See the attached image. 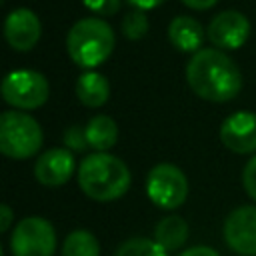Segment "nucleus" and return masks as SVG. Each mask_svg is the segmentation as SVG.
<instances>
[{
	"mask_svg": "<svg viewBox=\"0 0 256 256\" xmlns=\"http://www.w3.org/2000/svg\"><path fill=\"white\" fill-rule=\"evenodd\" d=\"M186 82L192 92L208 102L234 100L242 90V74L236 62L218 48H204L190 56Z\"/></svg>",
	"mask_w": 256,
	"mask_h": 256,
	"instance_id": "f257e3e1",
	"label": "nucleus"
},
{
	"mask_svg": "<svg viewBox=\"0 0 256 256\" xmlns=\"http://www.w3.org/2000/svg\"><path fill=\"white\" fill-rule=\"evenodd\" d=\"M130 170L128 166L106 152L88 154L78 168V186L80 190L96 202H112L122 198L130 188Z\"/></svg>",
	"mask_w": 256,
	"mask_h": 256,
	"instance_id": "f03ea898",
	"label": "nucleus"
},
{
	"mask_svg": "<svg viewBox=\"0 0 256 256\" xmlns=\"http://www.w3.org/2000/svg\"><path fill=\"white\" fill-rule=\"evenodd\" d=\"M114 30L100 18H82L72 24L66 36V50L74 64L92 70L108 60L114 50Z\"/></svg>",
	"mask_w": 256,
	"mask_h": 256,
	"instance_id": "7ed1b4c3",
	"label": "nucleus"
},
{
	"mask_svg": "<svg viewBox=\"0 0 256 256\" xmlns=\"http://www.w3.org/2000/svg\"><path fill=\"white\" fill-rule=\"evenodd\" d=\"M42 128L26 112L8 110L0 116V152L6 158L26 160L42 148Z\"/></svg>",
	"mask_w": 256,
	"mask_h": 256,
	"instance_id": "20e7f679",
	"label": "nucleus"
},
{
	"mask_svg": "<svg viewBox=\"0 0 256 256\" xmlns=\"http://www.w3.org/2000/svg\"><path fill=\"white\" fill-rule=\"evenodd\" d=\"M2 98L16 110H36L46 104L50 96V84L44 74L28 68L12 70L2 80Z\"/></svg>",
	"mask_w": 256,
	"mask_h": 256,
	"instance_id": "39448f33",
	"label": "nucleus"
},
{
	"mask_svg": "<svg viewBox=\"0 0 256 256\" xmlns=\"http://www.w3.org/2000/svg\"><path fill=\"white\" fill-rule=\"evenodd\" d=\"M146 194L154 206L174 210L188 198V180L176 164L160 162L146 176Z\"/></svg>",
	"mask_w": 256,
	"mask_h": 256,
	"instance_id": "423d86ee",
	"label": "nucleus"
},
{
	"mask_svg": "<svg viewBox=\"0 0 256 256\" xmlns=\"http://www.w3.org/2000/svg\"><path fill=\"white\" fill-rule=\"evenodd\" d=\"M56 232L42 216L22 218L10 236L12 256H54Z\"/></svg>",
	"mask_w": 256,
	"mask_h": 256,
	"instance_id": "0eeeda50",
	"label": "nucleus"
},
{
	"mask_svg": "<svg viewBox=\"0 0 256 256\" xmlns=\"http://www.w3.org/2000/svg\"><path fill=\"white\" fill-rule=\"evenodd\" d=\"M224 242L240 256H256V206L232 210L222 228Z\"/></svg>",
	"mask_w": 256,
	"mask_h": 256,
	"instance_id": "6e6552de",
	"label": "nucleus"
},
{
	"mask_svg": "<svg viewBox=\"0 0 256 256\" xmlns=\"http://www.w3.org/2000/svg\"><path fill=\"white\" fill-rule=\"evenodd\" d=\"M208 40L220 50H238L250 36V22L238 10H224L208 24Z\"/></svg>",
	"mask_w": 256,
	"mask_h": 256,
	"instance_id": "1a4fd4ad",
	"label": "nucleus"
},
{
	"mask_svg": "<svg viewBox=\"0 0 256 256\" xmlns=\"http://www.w3.org/2000/svg\"><path fill=\"white\" fill-rule=\"evenodd\" d=\"M220 142L234 154L256 152V112L240 110L220 124Z\"/></svg>",
	"mask_w": 256,
	"mask_h": 256,
	"instance_id": "9d476101",
	"label": "nucleus"
},
{
	"mask_svg": "<svg viewBox=\"0 0 256 256\" xmlns=\"http://www.w3.org/2000/svg\"><path fill=\"white\" fill-rule=\"evenodd\" d=\"M42 34V26L38 16L28 8H16L12 10L4 20V38L8 46L16 52H28L32 50Z\"/></svg>",
	"mask_w": 256,
	"mask_h": 256,
	"instance_id": "9b49d317",
	"label": "nucleus"
},
{
	"mask_svg": "<svg viewBox=\"0 0 256 256\" xmlns=\"http://www.w3.org/2000/svg\"><path fill=\"white\" fill-rule=\"evenodd\" d=\"M76 170L74 154L68 148H50L42 152L34 164V176L42 186L58 188L70 180Z\"/></svg>",
	"mask_w": 256,
	"mask_h": 256,
	"instance_id": "f8f14e48",
	"label": "nucleus"
},
{
	"mask_svg": "<svg viewBox=\"0 0 256 256\" xmlns=\"http://www.w3.org/2000/svg\"><path fill=\"white\" fill-rule=\"evenodd\" d=\"M204 36L206 32L202 24L192 16H176L168 26V40L180 52L196 54L204 42Z\"/></svg>",
	"mask_w": 256,
	"mask_h": 256,
	"instance_id": "ddd939ff",
	"label": "nucleus"
},
{
	"mask_svg": "<svg viewBox=\"0 0 256 256\" xmlns=\"http://www.w3.org/2000/svg\"><path fill=\"white\" fill-rule=\"evenodd\" d=\"M76 98L88 108H100L110 98V82L96 70H86L76 78Z\"/></svg>",
	"mask_w": 256,
	"mask_h": 256,
	"instance_id": "4468645a",
	"label": "nucleus"
},
{
	"mask_svg": "<svg viewBox=\"0 0 256 256\" xmlns=\"http://www.w3.org/2000/svg\"><path fill=\"white\" fill-rule=\"evenodd\" d=\"M154 240L166 250H180L188 240V224L182 216H164L154 226Z\"/></svg>",
	"mask_w": 256,
	"mask_h": 256,
	"instance_id": "2eb2a0df",
	"label": "nucleus"
},
{
	"mask_svg": "<svg viewBox=\"0 0 256 256\" xmlns=\"http://www.w3.org/2000/svg\"><path fill=\"white\" fill-rule=\"evenodd\" d=\"M84 130H86L88 146L92 150H96V152L110 150L118 140V126L106 114H98V116L90 118L88 124L84 126Z\"/></svg>",
	"mask_w": 256,
	"mask_h": 256,
	"instance_id": "dca6fc26",
	"label": "nucleus"
},
{
	"mask_svg": "<svg viewBox=\"0 0 256 256\" xmlns=\"http://www.w3.org/2000/svg\"><path fill=\"white\" fill-rule=\"evenodd\" d=\"M62 256H100V244L92 232L84 228L72 230L64 238Z\"/></svg>",
	"mask_w": 256,
	"mask_h": 256,
	"instance_id": "f3484780",
	"label": "nucleus"
},
{
	"mask_svg": "<svg viewBox=\"0 0 256 256\" xmlns=\"http://www.w3.org/2000/svg\"><path fill=\"white\" fill-rule=\"evenodd\" d=\"M114 256H168V252L152 238H128L124 240Z\"/></svg>",
	"mask_w": 256,
	"mask_h": 256,
	"instance_id": "a211bd4d",
	"label": "nucleus"
},
{
	"mask_svg": "<svg viewBox=\"0 0 256 256\" xmlns=\"http://www.w3.org/2000/svg\"><path fill=\"white\" fill-rule=\"evenodd\" d=\"M146 32H148V18H146V14L142 10H130L122 18V34H124V38L136 42Z\"/></svg>",
	"mask_w": 256,
	"mask_h": 256,
	"instance_id": "6ab92c4d",
	"label": "nucleus"
},
{
	"mask_svg": "<svg viewBox=\"0 0 256 256\" xmlns=\"http://www.w3.org/2000/svg\"><path fill=\"white\" fill-rule=\"evenodd\" d=\"M62 140H64V146L70 152H80V150L90 148L88 146V138H86V130L82 126H70V128H66Z\"/></svg>",
	"mask_w": 256,
	"mask_h": 256,
	"instance_id": "aec40b11",
	"label": "nucleus"
},
{
	"mask_svg": "<svg viewBox=\"0 0 256 256\" xmlns=\"http://www.w3.org/2000/svg\"><path fill=\"white\" fill-rule=\"evenodd\" d=\"M82 4L98 16H112L120 10L122 0H82Z\"/></svg>",
	"mask_w": 256,
	"mask_h": 256,
	"instance_id": "412c9836",
	"label": "nucleus"
},
{
	"mask_svg": "<svg viewBox=\"0 0 256 256\" xmlns=\"http://www.w3.org/2000/svg\"><path fill=\"white\" fill-rule=\"evenodd\" d=\"M242 184H244V190L246 194L256 200V154L248 160V164L244 166V172H242Z\"/></svg>",
	"mask_w": 256,
	"mask_h": 256,
	"instance_id": "4be33fe9",
	"label": "nucleus"
},
{
	"mask_svg": "<svg viewBox=\"0 0 256 256\" xmlns=\"http://www.w3.org/2000/svg\"><path fill=\"white\" fill-rule=\"evenodd\" d=\"M178 256H220V254L210 246H192V248L182 250Z\"/></svg>",
	"mask_w": 256,
	"mask_h": 256,
	"instance_id": "5701e85b",
	"label": "nucleus"
},
{
	"mask_svg": "<svg viewBox=\"0 0 256 256\" xmlns=\"http://www.w3.org/2000/svg\"><path fill=\"white\" fill-rule=\"evenodd\" d=\"M12 220H14L12 208H10L8 204H2V206H0V232H8Z\"/></svg>",
	"mask_w": 256,
	"mask_h": 256,
	"instance_id": "b1692460",
	"label": "nucleus"
},
{
	"mask_svg": "<svg viewBox=\"0 0 256 256\" xmlns=\"http://www.w3.org/2000/svg\"><path fill=\"white\" fill-rule=\"evenodd\" d=\"M134 10H142V12H146V10H152V8H156V6H160L162 2H166V0H126Z\"/></svg>",
	"mask_w": 256,
	"mask_h": 256,
	"instance_id": "393cba45",
	"label": "nucleus"
},
{
	"mask_svg": "<svg viewBox=\"0 0 256 256\" xmlns=\"http://www.w3.org/2000/svg\"><path fill=\"white\" fill-rule=\"evenodd\" d=\"M188 8H192V10H208V8H212L218 0H182Z\"/></svg>",
	"mask_w": 256,
	"mask_h": 256,
	"instance_id": "a878e982",
	"label": "nucleus"
}]
</instances>
